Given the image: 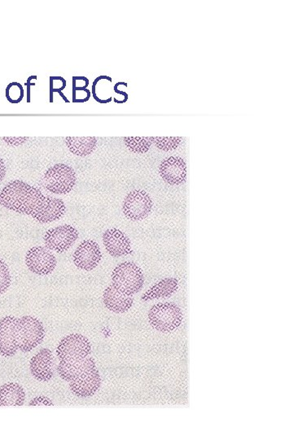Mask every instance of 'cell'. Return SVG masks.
Listing matches in <instances>:
<instances>
[{
  "mask_svg": "<svg viewBox=\"0 0 293 439\" xmlns=\"http://www.w3.org/2000/svg\"><path fill=\"white\" fill-rule=\"evenodd\" d=\"M0 205L13 212L29 215L42 224L57 221L66 211L63 200L44 195L20 180L9 182L1 190Z\"/></svg>",
  "mask_w": 293,
  "mask_h": 439,
  "instance_id": "cell-1",
  "label": "cell"
},
{
  "mask_svg": "<svg viewBox=\"0 0 293 439\" xmlns=\"http://www.w3.org/2000/svg\"><path fill=\"white\" fill-rule=\"evenodd\" d=\"M184 319L181 308L174 303H157L148 312V321L153 329L161 333H170L178 329Z\"/></svg>",
  "mask_w": 293,
  "mask_h": 439,
  "instance_id": "cell-2",
  "label": "cell"
},
{
  "mask_svg": "<svg viewBox=\"0 0 293 439\" xmlns=\"http://www.w3.org/2000/svg\"><path fill=\"white\" fill-rule=\"evenodd\" d=\"M59 359L57 371L60 377L65 382H73L87 373L98 370L91 352L69 355Z\"/></svg>",
  "mask_w": 293,
  "mask_h": 439,
  "instance_id": "cell-3",
  "label": "cell"
},
{
  "mask_svg": "<svg viewBox=\"0 0 293 439\" xmlns=\"http://www.w3.org/2000/svg\"><path fill=\"white\" fill-rule=\"evenodd\" d=\"M112 284L127 295L134 296L141 291L144 284L143 271L133 262L121 263L112 274Z\"/></svg>",
  "mask_w": 293,
  "mask_h": 439,
  "instance_id": "cell-4",
  "label": "cell"
},
{
  "mask_svg": "<svg viewBox=\"0 0 293 439\" xmlns=\"http://www.w3.org/2000/svg\"><path fill=\"white\" fill-rule=\"evenodd\" d=\"M77 177L73 168L57 163L46 170L44 177L45 188L57 195L71 192L76 185Z\"/></svg>",
  "mask_w": 293,
  "mask_h": 439,
  "instance_id": "cell-5",
  "label": "cell"
},
{
  "mask_svg": "<svg viewBox=\"0 0 293 439\" xmlns=\"http://www.w3.org/2000/svg\"><path fill=\"white\" fill-rule=\"evenodd\" d=\"M46 334L44 326L37 317L25 316L18 319L19 350L30 352L43 343Z\"/></svg>",
  "mask_w": 293,
  "mask_h": 439,
  "instance_id": "cell-6",
  "label": "cell"
},
{
  "mask_svg": "<svg viewBox=\"0 0 293 439\" xmlns=\"http://www.w3.org/2000/svg\"><path fill=\"white\" fill-rule=\"evenodd\" d=\"M152 207V200L146 191L134 190L125 196L123 210L130 221L139 222L150 216Z\"/></svg>",
  "mask_w": 293,
  "mask_h": 439,
  "instance_id": "cell-7",
  "label": "cell"
},
{
  "mask_svg": "<svg viewBox=\"0 0 293 439\" xmlns=\"http://www.w3.org/2000/svg\"><path fill=\"white\" fill-rule=\"evenodd\" d=\"M26 264L31 272L39 276H46L53 272L57 261L53 252L46 247H35L28 251Z\"/></svg>",
  "mask_w": 293,
  "mask_h": 439,
  "instance_id": "cell-8",
  "label": "cell"
},
{
  "mask_svg": "<svg viewBox=\"0 0 293 439\" xmlns=\"http://www.w3.org/2000/svg\"><path fill=\"white\" fill-rule=\"evenodd\" d=\"M78 239V231L69 225L50 229L44 238L46 249L58 253L68 251Z\"/></svg>",
  "mask_w": 293,
  "mask_h": 439,
  "instance_id": "cell-9",
  "label": "cell"
},
{
  "mask_svg": "<svg viewBox=\"0 0 293 439\" xmlns=\"http://www.w3.org/2000/svg\"><path fill=\"white\" fill-rule=\"evenodd\" d=\"M19 350L18 319L13 316H4L0 320V353L3 357L15 356Z\"/></svg>",
  "mask_w": 293,
  "mask_h": 439,
  "instance_id": "cell-10",
  "label": "cell"
},
{
  "mask_svg": "<svg viewBox=\"0 0 293 439\" xmlns=\"http://www.w3.org/2000/svg\"><path fill=\"white\" fill-rule=\"evenodd\" d=\"M102 253L96 242L87 240L81 242L73 253V262L78 269L91 271L100 265Z\"/></svg>",
  "mask_w": 293,
  "mask_h": 439,
  "instance_id": "cell-11",
  "label": "cell"
},
{
  "mask_svg": "<svg viewBox=\"0 0 293 439\" xmlns=\"http://www.w3.org/2000/svg\"><path fill=\"white\" fill-rule=\"evenodd\" d=\"M53 364V352L48 348L41 349L30 359V370L32 376L41 382H49L54 376Z\"/></svg>",
  "mask_w": 293,
  "mask_h": 439,
  "instance_id": "cell-12",
  "label": "cell"
},
{
  "mask_svg": "<svg viewBox=\"0 0 293 439\" xmlns=\"http://www.w3.org/2000/svg\"><path fill=\"white\" fill-rule=\"evenodd\" d=\"M161 179L172 186L183 184L187 179V165L182 158L170 156L160 165Z\"/></svg>",
  "mask_w": 293,
  "mask_h": 439,
  "instance_id": "cell-13",
  "label": "cell"
},
{
  "mask_svg": "<svg viewBox=\"0 0 293 439\" xmlns=\"http://www.w3.org/2000/svg\"><path fill=\"white\" fill-rule=\"evenodd\" d=\"M103 242L106 251L113 258H122L132 252L129 238L118 229L107 230L103 235Z\"/></svg>",
  "mask_w": 293,
  "mask_h": 439,
  "instance_id": "cell-14",
  "label": "cell"
},
{
  "mask_svg": "<svg viewBox=\"0 0 293 439\" xmlns=\"http://www.w3.org/2000/svg\"><path fill=\"white\" fill-rule=\"evenodd\" d=\"M105 306L115 314H124L132 308L134 303L133 296L121 292L114 284L105 289L103 294Z\"/></svg>",
  "mask_w": 293,
  "mask_h": 439,
  "instance_id": "cell-15",
  "label": "cell"
},
{
  "mask_svg": "<svg viewBox=\"0 0 293 439\" xmlns=\"http://www.w3.org/2000/svg\"><path fill=\"white\" fill-rule=\"evenodd\" d=\"M69 383L74 395L79 398H88L94 395L100 390L101 377L99 370H96Z\"/></svg>",
  "mask_w": 293,
  "mask_h": 439,
  "instance_id": "cell-16",
  "label": "cell"
},
{
  "mask_svg": "<svg viewBox=\"0 0 293 439\" xmlns=\"http://www.w3.org/2000/svg\"><path fill=\"white\" fill-rule=\"evenodd\" d=\"M179 283L175 278H166L152 287L142 296L143 301L166 298L174 295L178 291Z\"/></svg>",
  "mask_w": 293,
  "mask_h": 439,
  "instance_id": "cell-17",
  "label": "cell"
},
{
  "mask_svg": "<svg viewBox=\"0 0 293 439\" xmlns=\"http://www.w3.org/2000/svg\"><path fill=\"white\" fill-rule=\"evenodd\" d=\"M26 392L17 382H8L0 386V406H22L25 404Z\"/></svg>",
  "mask_w": 293,
  "mask_h": 439,
  "instance_id": "cell-18",
  "label": "cell"
},
{
  "mask_svg": "<svg viewBox=\"0 0 293 439\" xmlns=\"http://www.w3.org/2000/svg\"><path fill=\"white\" fill-rule=\"evenodd\" d=\"M69 152L73 155L85 157L96 150L97 138L95 137H68L65 138Z\"/></svg>",
  "mask_w": 293,
  "mask_h": 439,
  "instance_id": "cell-19",
  "label": "cell"
},
{
  "mask_svg": "<svg viewBox=\"0 0 293 439\" xmlns=\"http://www.w3.org/2000/svg\"><path fill=\"white\" fill-rule=\"evenodd\" d=\"M124 142L130 152L142 154L150 150L154 138H125Z\"/></svg>",
  "mask_w": 293,
  "mask_h": 439,
  "instance_id": "cell-20",
  "label": "cell"
},
{
  "mask_svg": "<svg viewBox=\"0 0 293 439\" xmlns=\"http://www.w3.org/2000/svg\"><path fill=\"white\" fill-rule=\"evenodd\" d=\"M24 96L25 92L20 83L12 82L6 88V98L11 104H19Z\"/></svg>",
  "mask_w": 293,
  "mask_h": 439,
  "instance_id": "cell-21",
  "label": "cell"
},
{
  "mask_svg": "<svg viewBox=\"0 0 293 439\" xmlns=\"http://www.w3.org/2000/svg\"><path fill=\"white\" fill-rule=\"evenodd\" d=\"M11 285V276L8 265L0 258V295L8 292Z\"/></svg>",
  "mask_w": 293,
  "mask_h": 439,
  "instance_id": "cell-22",
  "label": "cell"
},
{
  "mask_svg": "<svg viewBox=\"0 0 293 439\" xmlns=\"http://www.w3.org/2000/svg\"><path fill=\"white\" fill-rule=\"evenodd\" d=\"M181 141L180 138H154V142L157 147L164 151L173 150L179 146Z\"/></svg>",
  "mask_w": 293,
  "mask_h": 439,
  "instance_id": "cell-23",
  "label": "cell"
},
{
  "mask_svg": "<svg viewBox=\"0 0 293 439\" xmlns=\"http://www.w3.org/2000/svg\"><path fill=\"white\" fill-rule=\"evenodd\" d=\"M30 406H39V405H46V406H53L54 404L53 401L51 400L48 397L41 395L39 397H36L34 400H32L29 404Z\"/></svg>",
  "mask_w": 293,
  "mask_h": 439,
  "instance_id": "cell-24",
  "label": "cell"
},
{
  "mask_svg": "<svg viewBox=\"0 0 293 439\" xmlns=\"http://www.w3.org/2000/svg\"><path fill=\"white\" fill-rule=\"evenodd\" d=\"M73 81L80 83L77 88H73L74 91H85L89 86V80L86 77H73Z\"/></svg>",
  "mask_w": 293,
  "mask_h": 439,
  "instance_id": "cell-25",
  "label": "cell"
},
{
  "mask_svg": "<svg viewBox=\"0 0 293 439\" xmlns=\"http://www.w3.org/2000/svg\"><path fill=\"white\" fill-rule=\"evenodd\" d=\"M4 141L9 145H13V146H19V145L26 143L28 138H3Z\"/></svg>",
  "mask_w": 293,
  "mask_h": 439,
  "instance_id": "cell-26",
  "label": "cell"
},
{
  "mask_svg": "<svg viewBox=\"0 0 293 439\" xmlns=\"http://www.w3.org/2000/svg\"><path fill=\"white\" fill-rule=\"evenodd\" d=\"M32 79H35L37 80V76H31L27 79V82L26 83V89H27V102H30V87L35 86V83H31Z\"/></svg>",
  "mask_w": 293,
  "mask_h": 439,
  "instance_id": "cell-27",
  "label": "cell"
},
{
  "mask_svg": "<svg viewBox=\"0 0 293 439\" xmlns=\"http://www.w3.org/2000/svg\"><path fill=\"white\" fill-rule=\"evenodd\" d=\"M6 163H4L3 159L0 157V182H1L4 179V177H6Z\"/></svg>",
  "mask_w": 293,
  "mask_h": 439,
  "instance_id": "cell-28",
  "label": "cell"
},
{
  "mask_svg": "<svg viewBox=\"0 0 293 439\" xmlns=\"http://www.w3.org/2000/svg\"><path fill=\"white\" fill-rule=\"evenodd\" d=\"M54 92H58L60 96L62 97V99L65 102H69L67 98L64 96V95L63 94L62 91H59L58 89H53V88H50V102H53V93Z\"/></svg>",
  "mask_w": 293,
  "mask_h": 439,
  "instance_id": "cell-29",
  "label": "cell"
}]
</instances>
